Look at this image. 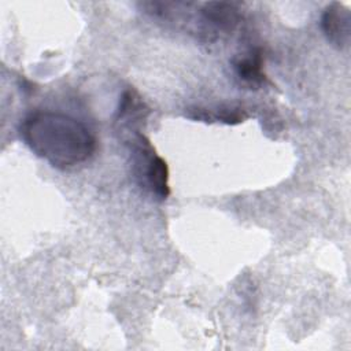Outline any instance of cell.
I'll return each instance as SVG.
<instances>
[{
    "label": "cell",
    "instance_id": "cell-2",
    "mask_svg": "<svg viewBox=\"0 0 351 351\" xmlns=\"http://www.w3.org/2000/svg\"><path fill=\"white\" fill-rule=\"evenodd\" d=\"M133 173L137 182L151 192L158 200H165L169 193V167L159 156L149 140L140 132L130 136Z\"/></svg>",
    "mask_w": 351,
    "mask_h": 351
},
{
    "label": "cell",
    "instance_id": "cell-4",
    "mask_svg": "<svg viewBox=\"0 0 351 351\" xmlns=\"http://www.w3.org/2000/svg\"><path fill=\"white\" fill-rule=\"evenodd\" d=\"M321 29L326 40L337 49L348 47L351 36L350 10L341 3H330L322 12Z\"/></svg>",
    "mask_w": 351,
    "mask_h": 351
},
{
    "label": "cell",
    "instance_id": "cell-6",
    "mask_svg": "<svg viewBox=\"0 0 351 351\" xmlns=\"http://www.w3.org/2000/svg\"><path fill=\"white\" fill-rule=\"evenodd\" d=\"M232 64L236 77L244 85L258 88L265 84L266 75L263 73V55L259 48H254L237 55L232 60Z\"/></svg>",
    "mask_w": 351,
    "mask_h": 351
},
{
    "label": "cell",
    "instance_id": "cell-5",
    "mask_svg": "<svg viewBox=\"0 0 351 351\" xmlns=\"http://www.w3.org/2000/svg\"><path fill=\"white\" fill-rule=\"evenodd\" d=\"M149 114V108L134 89H126L119 100V106L115 115V122L121 125V129H128L133 134L138 133V128Z\"/></svg>",
    "mask_w": 351,
    "mask_h": 351
},
{
    "label": "cell",
    "instance_id": "cell-1",
    "mask_svg": "<svg viewBox=\"0 0 351 351\" xmlns=\"http://www.w3.org/2000/svg\"><path fill=\"white\" fill-rule=\"evenodd\" d=\"M25 144L56 169H71L96 151V137L80 119L55 111H36L21 122Z\"/></svg>",
    "mask_w": 351,
    "mask_h": 351
},
{
    "label": "cell",
    "instance_id": "cell-3",
    "mask_svg": "<svg viewBox=\"0 0 351 351\" xmlns=\"http://www.w3.org/2000/svg\"><path fill=\"white\" fill-rule=\"evenodd\" d=\"M240 21V8L236 3L208 1L199 10V33L215 40L222 33H232Z\"/></svg>",
    "mask_w": 351,
    "mask_h": 351
}]
</instances>
